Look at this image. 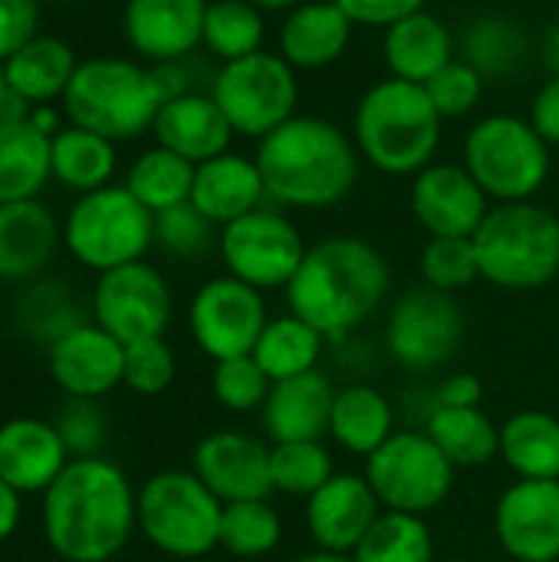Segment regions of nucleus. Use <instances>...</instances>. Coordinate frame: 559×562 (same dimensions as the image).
Masks as SVG:
<instances>
[{
    "label": "nucleus",
    "instance_id": "052dcab7",
    "mask_svg": "<svg viewBox=\"0 0 559 562\" xmlns=\"http://www.w3.org/2000/svg\"><path fill=\"white\" fill-rule=\"evenodd\" d=\"M36 3H40V0H36ZM43 3H56V0H43Z\"/></svg>",
    "mask_w": 559,
    "mask_h": 562
},
{
    "label": "nucleus",
    "instance_id": "5fc2aeb1",
    "mask_svg": "<svg viewBox=\"0 0 559 562\" xmlns=\"http://www.w3.org/2000/svg\"><path fill=\"white\" fill-rule=\"evenodd\" d=\"M540 59H544V66L550 69V76H559V23H554V26L544 33Z\"/></svg>",
    "mask_w": 559,
    "mask_h": 562
},
{
    "label": "nucleus",
    "instance_id": "37998d69",
    "mask_svg": "<svg viewBox=\"0 0 559 562\" xmlns=\"http://www.w3.org/2000/svg\"><path fill=\"white\" fill-rule=\"evenodd\" d=\"M217 237V224H211L191 201L155 214V244L178 260L204 257Z\"/></svg>",
    "mask_w": 559,
    "mask_h": 562
},
{
    "label": "nucleus",
    "instance_id": "49530a36",
    "mask_svg": "<svg viewBox=\"0 0 559 562\" xmlns=\"http://www.w3.org/2000/svg\"><path fill=\"white\" fill-rule=\"evenodd\" d=\"M175 352L158 339H142L125 346V366H122V385H128L138 395H161L175 382Z\"/></svg>",
    "mask_w": 559,
    "mask_h": 562
},
{
    "label": "nucleus",
    "instance_id": "ddd939ff",
    "mask_svg": "<svg viewBox=\"0 0 559 562\" xmlns=\"http://www.w3.org/2000/svg\"><path fill=\"white\" fill-rule=\"evenodd\" d=\"M465 342V310L455 293L415 286L389 313V356L409 372H435L455 359Z\"/></svg>",
    "mask_w": 559,
    "mask_h": 562
},
{
    "label": "nucleus",
    "instance_id": "39448f33",
    "mask_svg": "<svg viewBox=\"0 0 559 562\" xmlns=\"http://www.w3.org/2000/svg\"><path fill=\"white\" fill-rule=\"evenodd\" d=\"M481 280L501 290H540L559 277V217L537 204H494L474 231Z\"/></svg>",
    "mask_w": 559,
    "mask_h": 562
},
{
    "label": "nucleus",
    "instance_id": "72a5a7b5",
    "mask_svg": "<svg viewBox=\"0 0 559 562\" xmlns=\"http://www.w3.org/2000/svg\"><path fill=\"white\" fill-rule=\"evenodd\" d=\"M49 168L72 191H99L115 175V142L69 122L49 138Z\"/></svg>",
    "mask_w": 559,
    "mask_h": 562
},
{
    "label": "nucleus",
    "instance_id": "a878e982",
    "mask_svg": "<svg viewBox=\"0 0 559 562\" xmlns=\"http://www.w3.org/2000/svg\"><path fill=\"white\" fill-rule=\"evenodd\" d=\"M353 20L333 0H306L293 7L277 30V53L300 69L333 66L353 40Z\"/></svg>",
    "mask_w": 559,
    "mask_h": 562
},
{
    "label": "nucleus",
    "instance_id": "bb28decb",
    "mask_svg": "<svg viewBox=\"0 0 559 562\" xmlns=\"http://www.w3.org/2000/svg\"><path fill=\"white\" fill-rule=\"evenodd\" d=\"M382 56H385L389 76L425 86L441 66L455 59V36L441 16L418 10L385 26Z\"/></svg>",
    "mask_w": 559,
    "mask_h": 562
},
{
    "label": "nucleus",
    "instance_id": "58836bf2",
    "mask_svg": "<svg viewBox=\"0 0 559 562\" xmlns=\"http://www.w3.org/2000/svg\"><path fill=\"white\" fill-rule=\"evenodd\" d=\"M356 562H432L435 540L425 517L382 510L366 540L353 553Z\"/></svg>",
    "mask_w": 559,
    "mask_h": 562
},
{
    "label": "nucleus",
    "instance_id": "9d476101",
    "mask_svg": "<svg viewBox=\"0 0 559 562\" xmlns=\"http://www.w3.org/2000/svg\"><path fill=\"white\" fill-rule=\"evenodd\" d=\"M211 95L227 115L234 135L260 142L297 115L300 82L297 69L280 53L260 49L254 56L221 63L211 79Z\"/></svg>",
    "mask_w": 559,
    "mask_h": 562
},
{
    "label": "nucleus",
    "instance_id": "2eb2a0df",
    "mask_svg": "<svg viewBox=\"0 0 559 562\" xmlns=\"http://www.w3.org/2000/svg\"><path fill=\"white\" fill-rule=\"evenodd\" d=\"M92 313L96 323L122 346L158 339L171 323V290L152 263L135 260L99 273Z\"/></svg>",
    "mask_w": 559,
    "mask_h": 562
},
{
    "label": "nucleus",
    "instance_id": "f03ea898",
    "mask_svg": "<svg viewBox=\"0 0 559 562\" xmlns=\"http://www.w3.org/2000/svg\"><path fill=\"white\" fill-rule=\"evenodd\" d=\"M389 290L392 270L379 247L362 237H326L306 247L287 303L323 339L339 342L385 303Z\"/></svg>",
    "mask_w": 559,
    "mask_h": 562
},
{
    "label": "nucleus",
    "instance_id": "8fccbe9b",
    "mask_svg": "<svg viewBox=\"0 0 559 562\" xmlns=\"http://www.w3.org/2000/svg\"><path fill=\"white\" fill-rule=\"evenodd\" d=\"M356 26H392L402 16L425 10V0H333Z\"/></svg>",
    "mask_w": 559,
    "mask_h": 562
},
{
    "label": "nucleus",
    "instance_id": "c756f323",
    "mask_svg": "<svg viewBox=\"0 0 559 562\" xmlns=\"http://www.w3.org/2000/svg\"><path fill=\"white\" fill-rule=\"evenodd\" d=\"M329 435L349 454L369 458L395 435V408L379 389L366 382L346 385L336 392Z\"/></svg>",
    "mask_w": 559,
    "mask_h": 562
},
{
    "label": "nucleus",
    "instance_id": "c85d7f7f",
    "mask_svg": "<svg viewBox=\"0 0 559 562\" xmlns=\"http://www.w3.org/2000/svg\"><path fill=\"white\" fill-rule=\"evenodd\" d=\"M56 237V221L36 198L0 204V280H23L43 270Z\"/></svg>",
    "mask_w": 559,
    "mask_h": 562
},
{
    "label": "nucleus",
    "instance_id": "f3484780",
    "mask_svg": "<svg viewBox=\"0 0 559 562\" xmlns=\"http://www.w3.org/2000/svg\"><path fill=\"white\" fill-rule=\"evenodd\" d=\"M412 217L432 237H474L491 211V198L465 165L432 161L412 178Z\"/></svg>",
    "mask_w": 559,
    "mask_h": 562
},
{
    "label": "nucleus",
    "instance_id": "dca6fc26",
    "mask_svg": "<svg viewBox=\"0 0 559 562\" xmlns=\"http://www.w3.org/2000/svg\"><path fill=\"white\" fill-rule=\"evenodd\" d=\"M494 537L514 562H559V481H517L494 507Z\"/></svg>",
    "mask_w": 559,
    "mask_h": 562
},
{
    "label": "nucleus",
    "instance_id": "79ce46f5",
    "mask_svg": "<svg viewBox=\"0 0 559 562\" xmlns=\"http://www.w3.org/2000/svg\"><path fill=\"white\" fill-rule=\"evenodd\" d=\"M418 270H422L425 286L441 290V293H458L471 286L474 280H481L471 237H432L422 250Z\"/></svg>",
    "mask_w": 559,
    "mask_h": 562
},
{
    "label": "nucleus",
    "instance_id": "0eeeda50",
    "mask_svg": "<svg viewBox=\"0 0 559 562\" xmlns=\"http://www.w3.org/2000/svg\"><path fill=\"white\" fill-rule=\"evenodd\" d=\"M461 155V165L494 204L534 201L550 178V145L521 115L478 119L465 135Z\"/></svg>",
    "mask_w": 559,
    "mask_h": 562
},
{
    "label": "nucleus",
    "instance_id": "f8f14e48",
    "mask_svg": "<svg viewBox=\"0 0 559 562\" xmlns=\"http://www.w3.org/2000/svg\"><path fill=\"white\" fill-rule=\"evenodd\" d=\"M217 250L227 273L260 293L287 290L306 257V244L297 224L267 204L221 227Z\"/></svg>",
    "mask_w": 559,
    "mask_h": 562
},
{
    "label": "nucleus",
    "instance_id": "4468645a",
    "mask_svg": "<svg viewBox=\"0 0 559 562\" xmlns=\"http://www.w3.org/2000/svg\"><path fill=\"white\" fill-rule=\"evenodd\" d=\"M267 323L270 316L264 293L231 273L201 283V290L191 296L188 326L198 349L211 362L250 356Z\"/></svg>",
    "mask_w": 559,
    "mask_h": 562
},
{
    "label": "nucleus",
    "instance_id": "7ed1b4c3",
    "mask_svg": "<svg viewBox=\"0 0 559 562\" xmlns=\"http://www.w3.org/2000/svg\"><path fill=\"white\" fill-rule=\"evenodd\" d=\"M267 201L297 211L339 204L359 178L356 142L329 119L293 115L257 145Z\"/></svg>",
    "mask_w": 559,
    "mask_h": 562
},
{
    "label": "nucleus",
    "instance_id": "09e8293b",
    "mask_svg": "<svg viewBox=\"0 0 559 562\" xmlns=\"http://www.w3.org/2000/svg\"><path fill=\"white\" fill-rule=\"evenodd\" d=\"M40 3L36 0H0V63L23 49L36 36Z\"/></svg>",
    "mask_w": 559,
    "mask_h": 562
},
{
    "label": "nucleus",
    "instance_id": "9b49d317",
    "mask_svg": "<svg viewBox=\"0 0 559 562\" xmlns=\"http://www.w3.org/2000/svg\"><path fill=\"white\" fill-rule=\"evenodd\" d=\"M455 464L425 431H395L376 454L366 458V481L382 510L428 517L455 487Z\"/></svg>",
    "mask_w": 559,
    "mask_h": 562
},
{
    "label": "nucleus",
    "instance_id": "2f4dec72",
    "mask_svg": "<svg viewBox=\"0 0 559 562\" xmlns=\"http://www.w3.org/2000/svg\"><path fill=\"white\" fill-rule=\"evenodd\" d=\"M501 458L517 481H559V418L524 408L501 425Z\"/></svg>",
    "mask_w": 559,
    "mask_h": 562
},
{
    "label": "nucleus",
    "instance_id": "412c9836",
    "mask_svg": "<svg viewBox=\"0 0 559 562\" xmlns=\"http://www.w3.org/2000/svg\"><path fill=\"white\" fill-rule=\"evenodd\" d=\"M204 10L208 0H128L125 40L148 63H178L201 43Z\"/></svg>",
    "mask_w": 559,
    "mask_h": 562
},
{
    "label": "nucleus",
    "instance_id": "6e6552de",
    "mask_svg": "<svg viewBox=\"0 0 559 562\" xmlns=\"http://www.w3.org/2000/svg\"><path fill=\"white\" fill-rule=\"evenodd\" d=\"M135 510L148 543L168 557L198 560L221 547L224 504L194 471H158L138 491Z\"/></svg>",
    "mask_w": 559,
    "mask_h": 562
},
{
    "label": "nucleus",
    "instance_id": "de8ad7c7",
    "mask_svg": "<svg viewBox=\"0 0 559 562\" xmlns=\"http://www.w3.org/2000/svg\"><path fill=\"white\" fill-rule=\"evenodd\" d=\"M56 428L69 451H76L79 458H96V448L102 445V418L92 402L72 398V405L63 412Z\"/></svg>",
    "mask_w": 559,
    "mask_h": 562
},
{
    "label": "nucleus",
    "instance_id": "4be33fe9",
    "mask_svg": "<svg viewBox=\"0 0 559 562\" xmlns=\"http://www.w3.org/2000/svg\"><path fill=\"white\" fill-rule=\"evenodd\" d=\"M333 402H336V389L320 369L293 379H280L270 385V395L260 408L264 431L273 445L323 441V435H329Z\"/></svg>",
    "mask_w": 559,
    "mask_h": 562
},
{
    "label": "nucleus",
    "instance_id": "cd10ccee",
    "mask_svg": "<svg viewBox=\"0 0 559 562\" xmlns=\"http://www.w3.org/2000/svg\"><path fill=\"white\" fill-rule=\"evenodd\" d=\"M76 69H79V59L66 40L36 33L23 49H16L3 63V79H7V89L20 95L23 102L49 105L53 99L66 95Z\"/></svg>",
    "mask_w": 559,
    "mask_h": 562
},
{
    "label": "nucleus",
    "instance_id": "ea45409f",
    "mask_svg": "<svg viewBox=\"0 0 559 562\" xmlns=\"http://www.w3.org/2000/svg\"><path fill=\"white\" fill-rule=\"evenodd\" d=\"M336 474L333 454L323 441H283L270 445V481L277 494L310 501Z\"/></svg>",
    "mask_w": 559,
    "mask_h": 562
},
{
    "label": "nucleus",
    "instance_id": "c9c22d12",
    "mask_svg": "<svg viewBox=\"0 0 559 562\" xmlns=\"http://www.w3.org/2000/svg\"><path fill=\"white\" fill-rule=\"evenodd\" d=\"M323 342L326 339L306 319L287 313V316H277L264 326L250 356L260 362V369L270 375V382H280V379L313 372L320 366Z\"/></svg>",
    "mask_w": 559,
    "mask_h": 562
},
{
    "label": "nucleus",
    "instance_id": "c03bdc74",
    "mask_svg": "<svg viewBox=\"0 0 559 562\" xmlns=\"http://www.w3.org/2000/svg\"><path fill=\"white\" fill-rule=\"evenodd\" d=\"M270 375L260 369V362L254 356H237V359H221L214 362L211 372V392L214 398L237 415L257 412L264 408L267 395H270Z\"/></svg>",
    "mask_w": 559,
    "mask_h": 562
},
{
    "label": "nucleus",
    "instance_id": "864d4df0",
    "mask_svg": "<svg viewBox=\"0 0 559 562\" xmlns=\"http://www.w3.org/2000/svg\"><path fill=\"white\" fill-rule=\"evenodd\" d=\"M16 524H20V494L0 477V543L13 537Z\"/></svg>",
    "mask_w": 559,
    "mask_h": 562
},
{
    "label": "nucleus",
    "instance_id": "a19ab883",
    "mask_svg": "<svg viewBox=\"0 0 559 562\" xmlns=\"http://www.w3.org/2000/svg\"><path fill=\"white\" fill-rule=\"evenodd\" d=\"M283 540V520L270 507V501H241L224 504L221 514V547L231 557L257 560L280 547Z\"/></svg>",
    "mask_w": 559,
    "mask_h": 562
},
{
    "label": "nucleus",
    "instance_id": "5701e85b",
    "mask_svg": "<svg viewBox=\"0 0 559 562\" xmlns=\"http://www.w3.org/2000/svg\"><path fill=\"white\" fill-rule=\"evenodd\" d=\"M69 461V448L56 425L40 418H13L0 425V477L16 494H46Z\"/></svg>",
    "mask_w": 559,
    "mask_h": 562
},
{
    "label": "nucleus",
    "instance_id": "20e7f679",
    "mask_svg": "<svg viewBox=\"0 0 559 562\" xmlns=\"http://www.w3.org/2000/svg\"><path fill=\"white\" fill-rule=\"evenodd\" d=\"M441 115L425 86L382 79L362 92L353 115V142L359 158L392 178H415L428 168L441 145Z\"/></svg>",
    "mask_w": 559,
    "mask_h": 562
},
{
    "label": "nucleus",
    "instance_id": "423d86ee",
    "mask_svg": "<svg viewBox=\"0 0 559 562\" xmlns=\"http://www.w3.org/2000/svg\"><path fill=\"white\" fill-rule=\"evenodd\" d=\"M161 105L165 99L152 69L119 56H96L79 63L63 95L69 122L109 142L145 135L155 125Z\"/></svg>",
    "mask_w": 559,
    "mask_h": 562
},
{
    "label": "nucleus",
    "instance_id": "4d7b16f0",
    "mask_svg": "<svg viewBox=\"0 0 559 562\" xmlns=\"http://www.w3.org/2000/svg\"><path fill=\"white\" fill-rule=\"evenodd\" d=\"M254 7H260L264 13H290L293 7L306 3V0H250Z\"/></svg>",
    "mask_w": 559,
    "mask_h": 562
},
{
    "label": "nucleus",
    "instance_id": "603ef678",
    "mask_svg": "<svg viewBox=\"0 0 559 562\" xmlns=\"http://www.w3.org/2000/svg\"><path fill=\"white\" fill-rule=\"evenodd\" d=\"M530 125L540 132V138L550 148L559 145V76H550L537 89V95L530 102Z\"/></svg>",
    "mask_w": 559,
    "mask_h": 562
},
{
    "label": "nucleus",
    "instance_id": "6e6d98bb",
    "mask_svg": "<svg viewBox=\"0 0 559 562\" xmlns=\"http://www.w3.org/2000/svg\"><path fill=\"white\" fill-rule=\"evenodd\" d=\"M30 122H33L43 135H49V138L63 128V125H59V115H56L49 105H36V109L30 112Z\"/></svg>",
    "mask_w": 559,
    "mask_h": 562
},
{
    "label": "nucleus",
    "instance_id": "f704fd0d",
    "mask_svg": "<svg viewBox=\"0 0 559 562\" xmlns=\"http://www.w3.org/2000/svg\"><path fill=\"white\" fill-rule=\"evenodd\" d=\"M461 59L474 66L484 76V82L511 79L521 72L527 59V33L507 13H481L465 26Z\"/></svg>",
    "mask_w": 559,
    "mask_h": 562
},
{
    "label": "nucleus",
    "instance_id": "13d9d810",
    "mask_svg": "<svg viewBox=\"0 0 559 562\" xmlns=\"http://www.w3.org/2000/svg\"><path fill=\"white\" fill-rule=\"evenodd\" d=\"M297 562H356L353 557H343V553H326V550H316V553H306Z\"/></svg>",
    "mask_w": 559,
    "mask_h": 562
},
{
    "label": "nucleus",
    "instance_id": "bf43d9fd",
    "mask_svg": "<svg viewBox=\"0 0 559 562\" xmlns=\"http://www.w3.org/2000/svg\"><path fill=\"white\" fill-rule=\"evenodd\" d=\"M7 79H3V63H0V109H3V102H7Z\"/></svg>",
    "mask_w": 559,
    "mask_h": 562
},
{
    "label": "nucleus",
    "instance_id": "b1692460",
    "mask_svg": "<svg viewBox=\"0 0 559 562\" xmlns=\"http://www.w3.org/2000/svg\"><path fill=\"white\" fill-rule=\"evenodd\" d=\"M155 142L191 165L211 161L224 151H231L234 128L211 92H185L171 102H165L155 115Z\"/></svg>",
    "mask_w": 559,
    "mask_h": 562
},
{
    "label": "nucleus",
    "instance_id": "393cba45",
    "mask_svg": "<svg viewBox=\"0 0 559 562\" xmlns=\"http://www.w3.org/2000/svg\"><path fill=\"white\" fill-rule=\"evenodd\" d=\"M191 204L217 227L257 211L267 204L264 175L257 158H244L237 151H224L211 161L194 165V188Z\"/></svg>",
    "mask_w": 559,
    "mask_h": 562
},
{
    "label": "nucleus",
    "instance_id": "473e14b6",
    "mask_svg": "<svg viewBox=\"0 0 559 562\" xmlns=\"http://www.w3.org/2000/svg\"><path fill=\"white\" fill-rule=\"evenodd\" d=\"M425 435L455 468H484L501 458V428L478 408H432Z\"/></svg>",
    "mask_w": 559,
    "mask_h": 562
},
{
    "label": "nucleus",
    "instance_id": "aec40b11",
    "mask_svg": "<svg viewBox=\"0 0 559 562\" xmlns=\"http://www.w3.org/2000/svg\"><path fill=\"white\" fill-rule=\"evenodd\" d=\"M382 517V504L366 474H333L306 501V533L316 550L353 557L372 524Z\"/></svg>",
    "mask_w": 559,
    "mask_h": 562
},
{
    "label": "nucleus",
    "instance_id": "1a4fd4ad",
    "mask_svg": "<svg viewBox=\"0 0 559 562\" xmlns=\"http://www.w3.org/2000/svg\"><path fill=\"white\" fill-rule=\"evenodd\" d=\"M63 237L82 267L105 273L145 257L155 244V214L125 184H105L72 204Z\"/></svg>",
    "mask_w": 559,
    "mask_h": 562
},
{
    "label": "nucleus",
    "instance_id": "e433bc0d",
    "mask_svg": "<svg viewBox=\"0 0 559 562\" xmlns=\"http://www.w3.org/2000/svg\"><path fill=\"white\" fill-rule=\"evenodd\" d=\"M125 188L152 211H168L175 204L191 201V188H194V165L161 145L142 151L128 175H125Z\"/></svg>",
    "mask_w": 559,
    "mask_h": 562
},
{
    "label": "nucleus",
    "instance_id": "7c9ffc66",
    "mask_svg": "<svg viewBox=\"0 0 559 562\" xmlns=\"http://www.w3.org/2000/svg\"><path fill=\"white\" fill-rule=\"evenodd\" d=\"M49 178V135L30 119H0V204L33 201Z\"/></svg>",
    "mask_w": 559,
    "mask_h": 562
},
{
    "label": "nucleus",
    "instance_id": "a211bd4d",
    "mask_svg": "<svg viewBox=\"0 0 559 562\" xmlns=\"http://www.w3.org/2000/svg\"><path fill=\"white\" fill-rule=\"evenodd\" d=\"M191 471L221 504L267 501L270 481V445L244 431H214L198 441Z\"/></svg>",
    "mask_w": 559,
    "mask_h": 562
},
{
    "label": "nucleus",
    "instance_id": "a18cd8bd",
    "mask_svg": "<svg viewBox=\"0 0 559 562\" xmlns=\"http://www.w3.org/2000/svg\"><path fill=\"white\" fill-rule=\"evenodd\" d=\"M425 92L441 119H461V115L474 112V105L484 92V76L474 66H468L461 56H455L448 66H441L425 82Z\"/></svg>",
    "mask_w": 559,
    "mask_h": 562
},
{
    "label": "nucleus",
    "instance_id": "4c0bfd02",
    "mask_svg": "<svg viewBox=\"0 0 559 562\" xmlns=\"http://www.w3.org/2000/svg\"><path fill=\"white\" fill-rule=\"evenodd\" d=\"M267 20L264 10L250 0H208L201 43L221 59L234 63L264 49Z\"/></svg>",
    "mask_w": 559,
    "mask_h": 562
},
{
    "label": "nucleus",
    "instance_id": "6ab92c4d",
    "mask_svg": "<svg viewBox=\"0 0 559 562\" xmlns=\"http://www.w3.org/2000/svg\"><path fill=\"white\" fill-rule=\"evenodd\" d=\"M125 346L99 323H79L49 342V375L69 395L96 402L122 385Z\"/></svg>",
    "mask_w": 559,
    "mask_h": 562
},
{
    "label": "nucleus",
    "instance_id": "3c124183",
    "mask_svg": "<svg viewBox=\"0 0 559 562\" xmlns=\"http://www.w3.org/2000/svg\"><path fill=\"white\" fill-rule=\"evenodd\" d=\"M484 398V385L474 372H451L435 389L432 408H478Z\"/></svg>",
    "mask_w": 559,
    "mask_h": 562
},
{
    "label": "nucleus",
    "instance_id": "f257e3e1",
    "mask_svg": "<svg viewBox=\"0 0 559 562\" xmlns=\"http://www.w3.org/2000/svg\"><path fill=\"white\" fill-rule=\"evenodd\" d=\"M138 494L105 458H72L43 494V533L66 562H109L138 524Z\"/></svg>",
    "mask_w": 559,
    "mask_h": 562
}]
</instances>
